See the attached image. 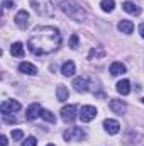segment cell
<instances>
[{"mask_svg": "<svg viewBox=\"0 0 144 146\" xmlns=\"http://www.w3.org/2000/svg\"><path fill=\"white\" fill-rule=\"evenodd\" d=\"M75 63L73 61H66V63H63V66H61V73L65 75V76H73L75 75Z\"/></svg>", "mask_w": 144, "mask_h": 146, "instance_id": "ffe728a7", "label": "cell"}, {"mask_svg": "<svg viewBox=\"0 0 144 146\" xmlns=\"http://www.w3.org/2000/svg\"><path fill=\"white\" fill-rule=\"evenodd\" d=\"M139 34H141V37L144 39V24H141V26H139Z\"/></svg>", "mask_w": 144, "mask_h": 146, "instance_id": "f1b7e54d", "label": "cell"}, {"mask_svg": "<svg viewBox=\"0 0 144 146\" xmlns=\"http://www.w3.org/2000/svg\"><path fill=\"white\" fill-rule=\"evenodd\" d=\"M85 136L87 134H85V131L81 127H70L63 134L65 141H81V139H85Z\"/></svg>", "mask_w": 144, "mask_h": 146, "instance_id": "277c9868", "label": "cell"}, {"mask_svg": "<svg viewBox=\"0 0 144 146\" xmlns=\"http://www.w3.org/2000/svg\"><path fill=\"white\" fill-rule=\"evenodd\" d=\"M27 46L37 56L51 54L61 46V33L56 27H51V26L39 27V29H36V33L29 37Z\"/></svg>", "mask_w": 144, "mask_h": 146, "instance_id": "6da1fadb", "label": "cell"}, {"mask_svg": "<svg viewBox=\"0 0 144 146\" xmlns=\"http://www.w3.org/2000/svg\"><path fill=\"white\" fill-rule=\"evenodd\" d=\"M117 92H119L120 95H129V92H131V82H129V80H120V82H117Z\"/></svg>", "mask_w": 144, "mask_h": 146, "instance_id": "e0dca14e", "label": "cell"}, {"mask_svg": "<svg viewBox=\"0 0 144 146\" xmlns=\"http://www.w3.org/2000/svg\"><path fill=\"white\" fill-rule=\"evenodd\" d=\"M20 109V104L17 100H3L2 106H0V110L2 114H14Z\"/></svg>", "mask_w": 144, "mask_h": 146, "instance_id": "52a82bcc", "label": "cell"}, {"mask_svg": "<svg viewBox=\"0 0 144 146\" xmlns=\"http://www.w3.org/2000/svg\"><path fill=\"white\" fill-rule=\"evenodd\" d=\"M10 53L15 58H22L24 56V46H22V42H14L12 48H10Z\"/></svg>", "mask_w": 144, "mask_h": 146, "instance_id": "44dd1931", "label": "cell"}, {"mask_svg": "<svg viewBox=\"0 0 144 146\" xmlns=\"http://www.w3.org/2000/svg\"><path fill=\"white\" fill-rule=\"evenodd\" d=\"M48 146H54V145H48Z\"/></svg>", "mask_w": 144, "mask_h": 146, "instance_id": "4dcf8cb0", "label": "cell"}, {"mask_svg": "<svg viewBox=\"0 0 144 146\" xmlns=\"http://www.w3.org/2000/svg\"><path fill=\"white\" fill-rule=\"evenodd\" d=\"M78 117H80L81 122H90L97 117V109L93 106H83L78 112Z\"/></svg>", "mask_w": 144, "mask_h": 146, "instance_id": "5b68a950", "label": "cell"}, {"mask_svg": "<svg viewBox=\"0 0 144 146\" xmlns=\"http://www.w3.org/2000/svg\"><path fill=\"white\" fill-rule=\"evenodd\" d=\"M31 5H32V9L36 10L37 14H41V15H53L54 14L51 0H31Z\"/></svg>", "mask_w": 144, "mask_h": 146, "instance_id": "3957f363", "label": "cell"}, {"mask_svg": "<svg viewBox=\"0 0 144 146\" xmlns=\"http://www.w3.org/2000/svg\"><path fill=\"white\" fill-rule=\"evenodd\" d=\"M0 146H7V138L5 136H0Z\"/></svg>", "mask_w": 144, "mask_h": 146, "instance_id": "83f0119b", "label": "cell"}, {"mask_svg": "<svg viewBox=\"0 0 144 146\" xmlns=\"http://www.w3.org/2000/svg\"><path fill=\"white\" fill-rule=\"evenodd\" d=\"M122 9H124L126 12L132 14V15H139V14H141V7L136 5L134 2H124V3H122Z\"/></svg>", "mask_w": 144, "mask_h": 146, "instance_id": "4fadbf2b", "label": "cell"}, {"mask_svg": "<svg viewBox=\"0 0 144 146\" xmlns=\"http://www.w3.org/2000/svg\"><path fill=\"white\" fill-rule=\"evenodd\" d=\"M10 136H12V139H14V141H20V139L24 138V133H22L20 129H12Z\"/></svg>", "mask_w": 144, "mask_h": 146, "instance_id": "cb8c5ba5", "label": "cell"}, {"mask_svg": "<svg viewBox=\"0 0 144 146\" xmlns=\"http://www.w3.org/2000/svg\"><path fill=\"white\" fill-rule=\"evenodd\" d=\"M108 107L112 109V112H115V114L122 115V114L127 110V104H126L124 100H119V99H110V102H108Z\"/></svg>", "mask_w": 144, "mask_h": 146, "instance_id": "ba28073f", "label": "cell"}, {"mask_svg": "<svg viewBox=\"0 0 144 146\" xmlns=\"http://www.w3.org/2000/svg\"><path fill=\"white\" fill-rule=\"evenodd\" d=\"M104 56H105V49L102 46H95L88 53V60H98V58H104Z\"/></svg>", "mask_w": 144, "mask_h": 146, "instance_id": "2e32d148", "label": "cell"}, {"mask_svg": "<svg viewBox=\"0 0 144 146\" xmlns=\"http://www.w3.org/2000/svg\"><path fill=\"white\" fill-rule=\"evenodd\" d=\"M110 73H112L114 76L124 75V73H126V65H124V63H120V61H114V63L110 65Z\"/></svg>", "mask_w": 144, "mask_h": 146, "instance_id": "9a60e30c", "label": "cell"}, {"mask_svg": "<svg viewBox=\"0 0 144 146\" xmlns=\"http://www.w3.org/2000/svg\"><path fill=\"white\" fill-rule=\"evenodd\" d=\"M12 5H14V2H12V0H3V7H5V9H10Z\"/></svg>", "mask_w": 144, "mask_h": 146, "instance_id": "4316f807", "label": "cell"}, {"mask_svg": "<svg viewBox=\"0 0 144 146\" xmlns=\"http://www.w3.org/2000/svg\"><path fill=\"white\" fill-rule=\"evenodd\" d=\"M41 112H42L41 106H39L37 102H34V104H31V106L27 107V110H26V119H27V121H34V119H37V117L41 115Z\"/></svg>", "mask_w": 144, "mask_h": 146, "instance_id": "8fae6325", "label": "cell"}, {"mask_svg": "<svg viewBox=\"0 0 144 146\" xmlns=\"http://www.w3.org/2000/svg\"><path fill=\"white\" fill-rule=\"evenodd\" d=\"M56 5L59 7V10L63 14H66L68 17H71L75 21H78V22H81V21L87 19V12L75 0H56Z\"/></svg>", "mask_w": 144, "mask_h": 146, "instance_id": "7a4b0ae2", "label": "cell"}, {"mask_svg": "<svg viewBox=\"0 0 144 146\" xmlns=\"http://www.w3.org/2000/svg\"><path fill=\"white\" fill-rule=\"evenodd\" d=\"M100 7H102L104 12H112L115 9V2L114 0H102L100 2Z\"/></svg>", "mask_w": 144, "mask_h": 146, "instance_id": "7402d4cb", "label": "cell"}, {"mask_svg": "<svg viewBox=\"0 0 144 146\" xmlns=\"http://www.w3.org/2000/svg\"><path fill=\"white\" fill-rule=\"evenodd\" d=\"M22 146H37V139L34 138V136H29L27 139L22 141Z\"/></svg>", "mask_w": 144, "mask_h": 146, "instance_id": "d4e9b609", "label": "cell"}, {"mask_svg": "<svg viewBox=\"0 0 144 146\" xmlns=\"http://www.w3.org/2000/svg\"><path fill=\"white\" fill-rule=\"evenodd\" d=\"M19 72L26 73V75H37V68L32 65V63L24 61V63H20V65H19Z\"/></svg>", "mask_w": 144, "mask_h": 146, "instance_id": "5bb4252c", "label": "cell"}, {"mask_svg": "<svg viewBox=\"0 0 144 146\" xmlns=\"http://www.w3.org/2000/svg\"><path fill=\"white\" fill-rule=\"evenodd\" d=\"M70 48H71V49H76V48H78V36H76V34H73V36L70 37Z\"/></svg>", "mask_w": 144, "mask_h": 146, "instance_id": "484cf974", "label": "cell"}, {"mask_svg": "<svg viewBox=\"0 0 144 146\" xmlns=\"http://www.w3.org/2000/svg\"><path fill=\"white\" fill-rule=\"evenodd\" d=\"M41 117H42L44 121H48V122H56V117H54V114H53L51 110L42 109V112H41Z\"/></svg>", "mask_w": 144, "mask_h": 146, "instance_id": "603a6c76", "label": "cell"}, {"mask_svg": "<svg viewBox=\"0 0 144 146\" xmlns=\"http://www.w3.org/2000/svg\"><path fill=\"white\" fill-rule=\"evenodd\" d=\"M117 27H119V31L124 33V34H131V33L134 31V24H132L131 21H120Z\"/></svg>", "mask_w": 144, "mask_h": 146, "instance_id": "d6986e66", "label": "cell"}, {"mask_svg": "<svg viewBox=\"0 0 144 146\" xmlns=\"http://www.w3.org/2000/svg\"><path fill=\"white\" fill-rule=\"evenodd\" d=\"M104 129L107 131L108 134H117L120 131V124L115 119H105L104 121Z\"/></svg>", "mask_w": 144, "mask_h": 146, "instance_id": "7c38bea8", "label": "cell"}, {"mask_svg": "<svg viewBox=\"0 0 144 146\" xmlns=\"http://www.w3.org/2000/svg\"><path fill=\"white\" fill-rule=\"evenodd\" d=\"M76 110H78V107L76 106H73V104H68V106H65L63 109H61V119L65 121V122H73L78 115H76Z\"/></svg>", "mask_w": 144, "mask_h": 146, "instance_id": "8992f818", "label": "cell"}, {"mask_svg": "<svg viewBox=\"0 0 144 146\" xmlns=\"http://www.w3.org/2000/svg\"><path fill=\"white\" fill-rule=\"evenodd\" d=\"M73 87H75V90H76L78 94H85V92L88 90L90 83H88L87 76H76V78L73 80Z\"/></svg>", "mask_w": 144, "mask_h": 146, "instance_id": "30bf717a", "label": "cell"}, {"mask_svg": "<svg viewBox=\"0 0 144 146\" xmlns=\"http://www.w3.org/2000/svg\"><path fill=\"white\" fill-rule=\"evenodd\" d=\"M56 97H58V100H59V102H66V100H68V97H70L68 88H66L65 85H58V88H56Z\"/></svg>", "mask_w": 144, "mask_h": 146, "instance_id": "ac0fdd59", "label": "cell"}, {"mask_svg": "<svg viewBox=\"0 0 144 146\" xmlns=\"http://www.w3.org/2000/svg\"><path fill=\"white\" fill-rule=\"evenodd\" d=\"M14 21L20 29H27L29 27V14H27V10H19L17 15L14 17Z\"/></svg>", "mask_w": 144, "mask_h": 146, "instance_id": "9c48e42d", "label": "cell"}, {"mask_svg": "<svg viewBox=\"0 0 144 146\" xmlns=\"http://www.w3.org/2000/svg\"><path fill=\"white\" fill-rule=\"evenodd\" d=\"M141 102H143V104H144V97H143V100H141Z\"/></svg>", "mask_w": 144, "mask_h": 146, "instance_id": "f546056e", "label": "cell"}]
</instances>
